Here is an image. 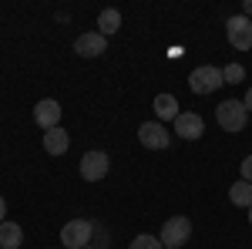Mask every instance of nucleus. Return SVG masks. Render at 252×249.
Here are the masks:
<instances>
[{
    "instance_id": "22",
    "label": "nucleus",
    "mask_w": 252,
    "mask_h": 249,
    "mask_svg": "<svg viewBox=\"0 0 252 249\" xmlns=\"http://www.w3.org/2000/svg\"><path fill=\"white\" fill-rule=\"evenodd\" d=\"M249 226H252V206H249Z\"/></svg>"
},
{
    "instance_id": "3",
    "label": "nucleus",
    "mask_w": 252,
    "mask_h": 249,
    "mask_svg": "<svg viewBox=\"0 0 252 249\" xmlns=\"http://www.w3.org/2000/svg\"><path fill=\"white\" fill-rule=\"evenodd\" d=\"M222 84H225L222 81V71L212 68V64H202V68H195L192 74H189V88H192L195 95H212Z\"/></svg>"
},
{
    "instance_id": "13",
    "label": "nucleus",
    "mask_w": 252,
    "mask_h": 249,
    "mask_svg": "<svg viewBox=\"0 0 252 249\" xmlns=\"http://www.w3.org/2000/svg\"><path fill=\"white\" fill-rule=\"evenodd\" d=\"M118 27H121V14H118L115 7H108V10L97 14V34L111 37V34H118Z\"/></svg>"
},
{
    "instance_id": "6",
    "label": "nucleus",
    "mask_w": 252,
    "mask_h": 249,
    "mask_svg": "<svg viewBox=\"0 0 252 249\" xmlns=\"http://www.w3.org/2000/svg\"><path fill=\"white\" fill-rule=\"evenodd\" d=\"M111 169V158L104 152H84L81 155V178L84 182H97V178H104Z\"/></svg>"
},
{
    "instance_id": "21",
    "label": "nucleus",
    "mask_w": 252,
    "mask_h": 249,
    "mask_svg": "<svg viewBox=\"0 0 252 249\" xmlns=\"http://www.w3.org/2000/svg\"><path fill=\"white\" fill-rule=\"evenodd\" d=\"M3 215H7V202H3V195H0V222H3Z\"/></svg>"
},
{
    "instance_id": "7",
    "label": "nucleus",
    "mask_w": 252,
    "mask_h": 249,
    "mask_svg": "<svg viewBox=\"0 0 252 249\" xmlns=\"http://www.w3.org/2000/svg\"><path fill=\"white\" fill-rule=\"evenodd\" d=\"M138 138H141L145 148H155V152H165V148L172 145V135L165 132L158 121H145V125L138 128Z\"/></svg>"
},
{
    "instance_id": "19",
    "label": "nucleus",
    "mask_w": 252,
    "mask_h": 249,
    "mask_svg": "<svg viewBox=\"0 0 252 249\" xmlns=\"http://www.w3.org/2000/svg\"><path fill=\"white\" fill-rule=\"evenodd\" d=\"M242 105H246V111H252V88L246 91V98H242Z\"/></svg>"
},
{
    "instance_id": "8",
    "label": "nucleus",
    "mask_w": 252,
    "mask_h": 249,
    "mask_svg": "<svg viewBox=\"0 0 252 249\" xmlns=\"http://www.w3.org/2000/svg\"><path fill=\"white\" fill-rule=\"evenodd\" d=\"M205 132V121L198 111H182V115L175 118V135L178 138H185V142H195V138H202Z\"/></svg>"
},
{
    "instance_id": "4",
    "label": "nucleus",
    "mask_w": 252,
    "mask_h": 249,
    "mask_svg": "<svg viewBox=\"0 0 252 249\" xmlns=\"http://www.w3.org/2000/svg\"><path fill=\"white\" fill-rule=\"evenodd\" d=\"M189 236H192V222L185 219V215H172L165 226H161V246L165 249H178V246H185L189 243Z\"/></svg>"
},
{
    "instance_id": "9",
    "label": "nucleus",
    "mask_w": 252,
    "mask_h": 249,
    "mask_svg": "<svg viewBox=\"0 0 252 249\" xmlns=\"http://www.w3.org/2000/svg\"><path fill=\"white\" fill-rule=\"evenodd\" d=\"M104 51H108V37L97 31H88L74 40V54H81V58H101Z\"/></svg>"
},
{
    "instance_id": "15",
    "label": "nucleus",
    "mask_w": 252,
    "mask_h": 249,
    "mask_svg": "<svg viewBox=\"0 0 252 249\" xmlns=\"http://www.w3.org/2000/svg\"><path fill=\"white\" fill-rule=\"evenodd\" d=\"M229 199H232V206H246V209H249L252 206V182L239 178L232 189H229Z\"/></svg>"
},
{
    "instance_id": "1",
    "label": "nucleus",
    "mask_w": 252,
    "mask_h": 249,
    "mask_svg": "<svg viewBox=\"0 0 252 249\" xmlns=\"http://www.w3.org/2000/svg\"><path fill=\"white\" fill-rule=\"evenodd\" d=\"M91 236H94V222L71 219L61 229V243H64V249H84V246H91Z\"/></svg>"
},
{
    "instance_id": "23",
    "label": "nucleus",
    "mask_w": 252,
    "mask_h": 249,
    "mask_svg": "<svg viewBox=\"0 0 252 249\" xmlns=\"http://www.w3.org/2000/svg\"><path fill=\"white\" fill-rule=\"evenodd\" d=\"M84 249H94V246H84Z\"/></svg>"
},
{
    "instance_id": "14",
    "label": "nucleus",
    "mask_w": 252,
    "mask_h": 249,
    "mask_svg": "<svg viewBox=\"0 0 252 249\" xmlns=\"http://www.w3.org/2000/svg\"><path fill=\"white\" fill-rule=\"evenodd\" d=\"M155 115L161 118V121H168V118H178L182 111H178V101H175V95H158L155 98Z\"/></svg>"
},
{
    "instance_id": "11",
    "label": "nucleus",
    "mask_w": 252,
    "mask_h": 249,
    "mask_svg": "<svg viewBox=\"0 0 252 249\" xmlns=\"http://www.w3.org/2000/svg\"><path fill=\"white\" fill-rule=\"evenodd\" d=\"M71 148V135L64 132V128H51V132H44V152L47 155H64Z\"/></svg>"
},
{
    "instance_id": "2",
    "label": "nucleus",
    "mask_w": 252,
    "mask_h": 249,
    "mask_svg": "<svg viewBox=\"0 0 252 249\" xmlns=\"http://www.w3.org/2000/svg\"><path fill=\"white\" fill-rule=\"evenodd\" d=\"M246 118H249L246 105H242V101H235V98L222 101V105L215 108V121H219L225 132H242V128H246Z\"/></svg>"
},
{
    "instance_id": "18",
    "label": "nucleus",
    "mask_w": 252,
    "mask_h": 249,
    "mask_svg": "<svg viewBox=\"0 0 252 249\" xmlns=\"http://www.w3.org/2000/svg\"><path fill=\"white\" fill-rule=\"evenodd\" d=\"M242 178H246V182H252V155L242 162Z\"/></svg>"
},
{
    "instance_id": "20",
    "label": "nucleus",
    "mask_w": 252,
    "mask_h": 249,
    "mask_svg": "<svg viewBox=\"0 0 252 249\" xmlns=\"http://www.w3.org/2000/svg\"><path fill=\"white\" fill-rule=\"evenodd\" d=\"M242 14H246V17L252 20V0H246V3H242Z\"/></svg>"
},
{
    "instance_id": "5",
    "label": "nucleus",
    "mask_w": 252,
    "mask_h": 249,
    "mask_svg": "<svg viewBox=\"0 0 252 249\" xmlns=\"http://www.w3.org/2000/svg\"><path fill=\"white\" fill-rule=\"evenodd\" d=\"M225 37L235 51H252V20L246 14H235L225 20Z\"/></svg>"
},
{
    "instance_id": "12",
    "label": "nucleus",
    "mask_w": 252,
    "mask_h": 249,
    "mask_svg": "<svg viewBox=\"0 0 252 249\" xmlns=\"http://www.w3.org/2000/svg\"><path fill=\"white\" fill-rule=\"evenodd\" d=\"M24 243V229H20L17 222H0V249H20Z\"/></svg>"
},
{
    "instance_id": "10",
    "label": "nucleus",
    "mask_w": 252,
    "mask_h": 249,
    "mask_svg": "<svg viewBox=\"0 0 252 249\" xmlns=\"http://www.w3.org/2000/svg\"><path fill=\"white\" fill-rule=\"evenodd\" d=\"M34 121H37L44 132L58 128V125H61V105L54 101V98H44V101H37V108H34Z\"/></svg>"
},
{
    "instance_id": "16",
    "label": "nucleus",
    "mask_w": 252,
    "mask_h": 249,
    "mask_svg": "<svg viewBox=\"0 0 252 249\" xmlns=\"http://www.w3.org/2000/svg\"><path fill=\"white\" fill-rule=\"evenodd\" d=\"M128 249H165V246H161L158 236H148V232H145V236H135V239L128 243Z\"/></svg>"
},
{
    "instance_id": "17",
    "label": "nucleus",
    "mask_w": 252,
    "mask_h": 249,
    "mask_svg": "<svg viewBox=\"0 0 252 249\" xmlns=\"http://www.w3.org/2000/svg\"><path fill=\"white\" fill-rule=\"evenodd\" d=\"M242 77H246V68L242 64H225V71H222V81L225 84H239Z\"/></svg>"
}]
</instances>
